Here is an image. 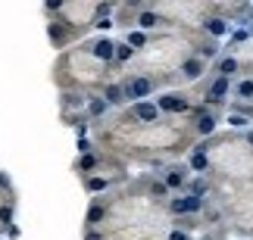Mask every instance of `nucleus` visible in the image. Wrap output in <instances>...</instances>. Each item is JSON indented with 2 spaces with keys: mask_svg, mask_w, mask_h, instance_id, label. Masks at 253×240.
<instances>
[{
  "mask_svg": "<svg viewBox=\"0 0 253 240\" xmlns=\"http://www.w3.org/2000/svg\"><path fill=\"white\" fill-rule=\"evenodd\" d=\"M110 63H100L97 56L91 53L87 44H79L72 50H63L53 63V84L63 91H79L91 97L94 88H106L110 84Z\"/></svg>",
  "mask_w": 253,
  "mask_h": 240,
  "instance_id": "f257e3e1",
  "label": "nucleus"
},
{
  "mask_svg": "<svg viewBox=\"0 0 253 240\" xmlns=\"http://www.w3.org/2000/svg\"><path fill=\"white\" fill-rule=\"evenodd\" d=\"M119 84H122L128 103L150 100V94L157 91V78H153V75H125V78H119Z\"/></svg>",
  "mask_w": 253,
  "mask_h": 240,
  "instance_id": "f03ea898",
  "label": "nucleus"
},
{
  "mask_svg": "<svg viewBox=\"0 0 253 240\" xmlns=\"http://www.w3.org/2000/svg\"><path fill=\"white\" fill-rule=\"evenodd\" d=\"M203 206H207V200H200V197H191V194H175L169 197V215L172 218H178V222H184V218H194V215H203Z\"/></svg>",
  "mask_w": 253,
  "mask_h": 240,
  "instance_id": "7ed1b4c3",
  "label": "nucleus"
},
{
  "mask_svg": "<svg viewBox=\"0 0 253 240\" xmlns=\"http://www.w3.org/2000/svg\"><path fill=\"white\" fill-rule=\"evenodd\" d=\"M157 109H160V116H184V112H194V106H191V100L184 97V94H178V91H166V94H160L157 100Z\"/></svg>",
  "mask_w": 253,
  "mask_h": 240,
  "instance_id": "20e7f679",
  "label": "nucleus"
},
{
  "mask_svg": "<svg viewBox=\"0 0 253 240\" xmlns=\"http://www.w3.org/2000/svg\"><path fill=\"white\" fill-rule=\"evenodd\" d=\"M194 134H197V137H210L212 131L219 128V112L216 109H207V106H194Z\"/></svg>",
  "mask_w": 253,
  "mask_h": 240,
  "instance_id": "39448f33",
  "label": "nucleus"
},
{
  "mask_svg": "<svg viewBox=\"0 0 253 240\" xmlns=\"http://www.w3.org/2000/svg\"><path fill=\"white\" fill-rule=\"evenodd\" d=\"M231 78H222V75H216V78L210 81V88H207V94H203V106H219V103H225V97L231 94Z\"/></svg>",
  "mask_w": 253,
  "mask_h": 240,
  "instance_id": "423d86ee",
  "label": "nucleus"
},
{
  "mask_svg": "<svg viewBox=\"0 0 253 240\" xmlns=\"http://www.w3.org/2000/svg\"><path fill=\"white\" fill-rule=\"evenodd\" d=\"M128 116L138 125H157L160 122V109H157L153 100H141V103H131L128 106Z\"/></svg>",
  "mask_w": 253,
  "mask_h": 240,
  "instance_id": "0eeeda50",
  "label": "nucleus"
},
{
  "mask_svg": "<svg viewBox=\"0 0 253 240\" xmlns=\"http://www.w3.org/2000/svg\"><path fill=\"white\" fill-rule=\"evenodd\" d=\"M87 47H91V53H94L100 63L116 66V41H113V37L100 34V37H94V41H87Z\"/></svg>",
  "mask_w": 253,
  "mask_h": 240,
  "instance_id": "6e6552de",
  "label": "nucleus"
},
{
  "mask_svg": "<svg viewBox=\"0 0 253 240\" xmlns=\"http://www.w3.org/2000/svg\"><path fill=\"white\" fill-rule=\"evenodd\" d=\"M203 72H207V60H200V56H184L178 66V78L184 81H197L203 78Z\"/></svg>",
  "mask_w": 253,
  "mask_h": 240,
  "instance_id": "1a4fd4ad",
  "label": "nucleus"
},
{
  "mask_svg": "<svg viewBox=\"0 0 253 240\" xmlns=\"http://www.w3.org/2000/svg\"><path fill=\"white\" fill-rule=\"evenodd\" d=\"M188 181H191L188 166H172V169L163 171V184L169 187V194H172V190H184V184H188Z\"/></svg>",
  "mask_w": 253,
  "mask_h": 240,
  "instance_id": "9d476101",
  "label": "nucleus"
},
{
  "mask_svg": "<svg viewBox=\"0 0 253 240\" xmlns=\"http://www.w3.org/2000/svg\"><path fill=\"white\" fill-rule=\"evenodd\" d=\"M203 32H207L210 41H222V37H228L231 25H228V19H222V16H210V19H203Z\"/></svg>",
  "mask_w": 253,
  "mask_h": 240,
  "instance_id": "9b49d317",
  "label": "nucleus"
},
{
  "mask_svg": "<svg viewBox=\"0 0 253 240\" xmlns=\"http://www.w3.org/2000/svg\"><path fill=\"white\" fill-rule=\"evenodd\" d=\"M106 112H110V103H106L100 94H91V97H87V109H84V119L87 122H100Z\"/></svg>",
  "mask_w": 253,
  "mask_h": 240,
  "instance_id": "f8f14e48",
  "label": "nucleus"
},
{
  "mask_svg": "<svg viewBox=\"0 0 253 240\" xmlns=\"http://www.w3.org/2000/svg\"><path fill=\"white\" fill-rule=\"evenodd\" d=\"M241 72V60L238 56H219L216 60V75H222V78H235V75Z\"/></svg>",
  "mask_w": 253,
  "mask_h": 240,
  "instance_id": "ddd939ff",
  "label": "nucleus"
},
{
  "mask_svg": "<svg viewBox=\"0 0 253 240\" xmlns=\"http://www.w3.org/2000/svg\"><path fill=\"white\" fill-rule=\"evenodd\" d=\"M100 97L110 103V109H113V106H125V103H128V100H125V91H122V84H119V81H110V84L103 88Z\"/></svg>",
  "mask_w": 253,
  "mask_h": 240,
  "instance_id": "4468645a",
  "label": "nucleus"
},
{
  "mask_svg": "<svg viewBox=\"0 0 253 240\" xmlns=\"http://www.w3.org/2000/svg\"><path fill=\"white\" fill-rule=\"evenodd\" d=\"M188 169H194V171H210V156H207V143H200V147H194L191 159H188Z\"/></svg>",
  "mask_w": 253,
  "mask_h": 240,
  "instance_id": "2eb2a0df",
  "label": "nucleus"
},
{
  "mask_svg": "<svg viewBox=\"0 0 253 240\" xmlns=\"http://www.w3.org/2000/svg\"><path fill=\"white\" fill-rule=\"evenodd\" d=\"M231 97L241 100V103H250L253 100V78H241L231 84Z\"/></svg>",
  "mask_w": 253,
  "mask_h": 240,
  "instance_id": "dca6fc26",
  "label": "nucleus"
},
{
  "mask_svg": "<svg viewBox=\"0 0 253 240\" xmlns=\"http://www.w3.org/2000/svg\"><path fill=\"white\" fill-rule=\"evenodd\" d=\"M125 44H128L134 53H138V50H147V44H150V34H147V32H138V28H131V32L125 34Z\"/></svg>",
  "mask_w": 253,
  "mask_h": 240,
  "instance_id": "f3484780",
  "label": "nucleus"
},
{
  "mask_svg": "<svg viewBox=\"0 0 253 240\" xmlns=\"http://www.w3.org/2000/svg\"><path fill=\"white\" fill-rule=\"evenodd\" d=\"M134 56H138V53H134V50H131V47L125 44V41H119V44H116V66H125V63H131Z\"/></svg>",
  "mask_w": 253,
  "mask_h": 240,
  "instance_id": "a211bd4d",
  "label": "nucleus"
},
{
  "mask_svg": "<svg viewBox=\"0 0 253 240\" xmlns=\"http://www.w3.org/2000/svg\"><path fill=\"white\" fill-rule=\"evenodd\" d=\"M228 125H231V128H244V131H247L250 119H247V116H241V112H228Z\"/></svg>",
  "mask_w": 253,
  "mask_h": 240,
  "instance_id": "6ab92c4d",
  "label": "nucleus"
},
{
  "mask_svg": "<svg viewBox=\"0 0 253 240\" xmlns=\"http://www.w3.org/2000/svg\"><path fill=\"white\" fill-rule=\"evenodd\" d=\"M166 240H194V237L184 231V228H169V231H166Z\"/></svg>",
  "mask_w": 253,
  "mask_h": 240,
  "instance_id": "aec40b11",
  "label": "nucleus"
},
{
  "mask_svg": "<svg viewBox=\"0 0 253 240\" xmlns=\"http://www.w3.org/2000/svg\"><path fill=\"white\" fill-rule=\"evenodd\" d=\"M94 28H97V32H106V28H113V19L106 16V19H100V22H97Z\"/></svg>",
  "mask_w": 253,
  "mask_h": 240,
  "instance_id": "412c9836",
  "label": "nucleus"
},
{
  "mask_svg": "<svg viewBox=\"0 0 253 240\" xmlns=\"http://www.w3.org/2000/svg\"><path fill=\"white\" fill-rule=\"evenodd\" d=\"M244 147H247V150H253V128H247V131H244Z\"/></svg>",
  "mask_w": 253,
  "mask_h": 240,
  "instance_id": "4be33fe9",
  "label": "nucleus"
}]
</instances>
